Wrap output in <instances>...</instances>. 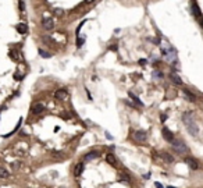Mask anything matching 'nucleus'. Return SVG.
Segmentation results:
<instances>
[{"label":"nucleus","instance_id":"nucleus-1","mask_svg":"<svg viewBox=\"0 0 203 188\" xmlns=\"http://www.w3.org/2000/svg\"><path fill=\"white\" fill-rule=\"evenodd\" d=\"M182 121L187 127L188 133L191 134L192 137H196L199 134V128H198V124L195 123V118H193V113L192 111H185L182 114Z\"/></svg>","mask_w":203,"mask_h":188},{"label":"nucleus","instance_id":"nucleus-2","mask_svg":"<svg viewBox=\"0 0 203 188\" xmlns=\"http://www.w3.org/2000/svg\"><path fill=\"white\" fill-rule=\"evenodd\" d=\"M171 145H172V149H174L177 153H180V155L188 152V146L185 145V142L181 141V139H174V141L171 142Z\"/></svg>","mask_w":203,"mask_h":188},{"label":"nucleus","instance_id":"nucleus-3","mask_svg":"<svg viewBox=\"0 0 203 188\" xmlns=\"http://www.w3.org/2000/svg\"><path fill=\"white\" fill-rule=\"evenodd\" d=\"M67 96H68L67 89H57V91L54 92V98L57 99V100H65Z\"/></svg>","mask_w":203,"mask_h":188},{"label":"nucleus","instance_id":"nucleus-4","mask_svg":"<svg viewBox=\"0 0 203 188\" xmlns=\"http://www.w3.org/2000/svg\"><path fill=\"white\" fill-rule=\"evenodd\" d=\"M192 14H193L198 20L202 21V13H200V8H199V6H198V3H196L195 0H192Z\"/></svg>","mask_w":203,"mask_h":188},{"label":"nucleus","instance_id":"nucleus-5","mask_svg":"<svg viewBox=\"0 0 203 188\" xmlns=\"http://www.w3.org/2000/svg\"><path fill=\"white\" fill-rule=\"evenodd\" d=\"M161 133H163V138H164V139H166V141L172 142V141H174V139H175V138H174V135H172V133H171V131H170V130H168V128H167V127H164V128H163V131H161Z\"/></svg>","mask_w":203,"mask_h":188},{"label":"nucleus","instance_id":"nucleus-6","mask_svg":"<svg viewBox=\"0 0 203 188\" xmlns=\"http://www.w3.org/2000/svg\"><path fill=\"white\" fill-rule=\"evenodd\" d=\"M135 139L139 142H145L148 139V134L145 133V131H142V130H139V131L135 133Z\"/></svg>","mask_w":203,"mask_h":188},{"label":"nucleus","instance_id":"nucleus-7","mask_svg":"<svg viewBox=\"0 0 203 188\" xmlns=\"http://www.w3.org/2000/svg\"><path fill=\"white\" fill-rule=\"evenodd\" d=\"M185 163L189 166V169H192V170H198L199 169V165H198V162H196L195 159H192V157H187L185 159Z\"/></svg>","mask_w":203,"mask_h":188},{"label":"nucleus","instance_id":"nucleus-8","mask_svg":"<svg viewBox=\"0 0 203 188\" xmlns=\"http://www.w3.org/2000/svg\"><path fill=\"white\" fill-rule=\"evenodd\" d=\"M42 25H43V28H45L46 31H50V29H53L54 23H53V20H52V18H45V20H43V23H42Z\"/></svg>","mask_w":203,"mask_h":188},{"label":"nucleus","instance_id":"nucleus-9","mask_svg":"<svg viewBox=\"0 0 203 188\" xmlns=\"http://www.w3.org/2000/svg\"><path fill=\"white\" fill-rule=\"evenodd\" d=\"M182 94L185 95V98H187L189 102H195V100H196V96L192 94L189 89H187V88H182Z\"/></svg>","mask_w":203,"mask_h":188},{"label":"nucleus","instance_id":"nucleus-10","mask_svg":"<svg viewBox=\"0 0 203 188\" xmlns=\"http://www.w3.org/2000/svg\"><path fill=\"white\" fill-rule=\"evenodd\" d=\"M43 110H45V105H43V103H36V105H33V107H32L33 114H40Z\"/></svg>","mask_w":203,"mask_h":188},{"label":"nucleus","instance_id":"nucleus-11","mask_svg":"<svg viewBox=\"0 0 203 188\" xmlns=\"http://www.w3.org/2000/svg\"><path fill=\"white\" fill-rule=\"evenodd\" d=\"M17 28V31H18V33H27V31H28V27H27V24H24V23H21V24H18L16 27Z\"/></svg>","mask_w":203,"mask_h":188},{"label":"nucleus","instance_id":"nucleus-12","mask_svg":"<svg viewBox=\"0 0 203 188\" xmlns=\"http://www.w3.org/2000/svg\"><path fill=\"white\" fill-rule=\"evenodd\" d=\"M97 156H99V153H97V152H89V153H86V155H85L84 160H85V162H89V160H92V159H96Z\"/></svg>","mask_w":203,"mask_h":188},{"label":"nucleus","instance_id":"nucleus-13","mask_svg":"<svg viewBox=\"0 0 203 188\" xmlns=\"http://www.w3.org/2000/svg\"><path fill=\"white\" fill-rule=\"evenodd\" d=\"M170 78H171V81L175 84V85H182V79H181L177 74H171V75H170Z\"/></svg>","mask_w":203,"mask_h":188},{"label":"nucleus","instance_id":"nucleus-14","mask_svg":"<svg viewBox=\"0 0 203 188\" xmlns=\"http://www.w3.org/2000/svg\"><path fill=\"white\" fill-rule=\"evenodd\" d=\"M161 157H163V159L166 160V162H167V163H172V162H174V157H172L170 153H167V152L161 153Z\"/></svg>","mask_w":203,"mask_h":188},{"label":"nucleus","instance_id":"nucleus-15","mask_svg":"<svg viewBox=\"0 0 203 188\" xmlns=\"http://www.w3.org/2000/svg\"><path fill=\"white\" fill-rule=\"evenodd\" d=\"M128 95H129V98H131V99H132V100H134V102H135V103H136V105H139L141 107H142V106H143V103L141 102V99H139L138 96H135V95H134L132 92H129V94H128Z\"/></svg>","mask_w":203,"mask_h":188},{"label":"nucleus","instance_id":"nucleus-16","mask_svg":"<svg viewBox=\"0 0 203 188\" xmlns=\"http://www.w3.org/2000/svg\"><path fill=\"white\" fill-rule=\"evenodd\" d=\"M82 170H84V165H82V163H78V165L75 166V172H74V174L78 177V176H81Z\"/></svg>","mask_w":203,"mask_h":188},{"label":"nucleus","instance_id":"nucleus-17","mask_svg":"<svg viewBox=\"0 0 203 188\" xmlns=\"http://www.w3.org/2000/svg\"><path fill=\"white\" fill-rule=\"evenodd\" d=\"M10 173L4 169V167H0V178H8Z\"/></svg>","mask_w":203,"mask_h":188},{"label":"nucleus","instance_id":"nucleus-18","mask_svg":"<svg viewBox=\"0 0 203 188\" xmlns=\"http://www.w3.org/2000/svg\"><path fill=\"white\" fill-rule=\"evenodd\" d=\"M106 160H107V163H110V165H116V156L111 155V153H109L106 156Z\"/></svg>","mask_w":203,"mask_h":188},{"label":"nucleus","instance_id":"nucleus-19","mask_svg":"<svg viewBox=\"0 0 203 188\" xmlns=\"http://www.w3.org/2000/svg\"><path fill=\"white\" fill-rule=\"evenodd\" d=\"M153 77H155V78L156 79H161L164 77V74L163 72H161V71H159V70H155L153 71Z\"/></svg>","mask_w":203,"mask_h":188},{"label":"nucleus","instance_id":"nucleus-20","mask_svg":"<svg viewBox=\"0 0 203 188\" xmlns=\"http://www.w3.org/2000/svg\"><path fill=\"white\" fill-rule=\"evenodd\" d=\"M39 55L42 56V57H45V59H49V57H50V53H47V52H45L43 49H39Z\"/></svg>","mask_w":203,"mask_h":188},{"label":"nucleus","instance_id":"nucleus-21","mask_svg":"<svg viewBox=\"0 0 203 188\" xmlns=\"http://www.w3.org/2000/svg\"><path fill=\"white\" fill-rule=\"evenodd\" d=\"M82 43H84V39H81V38H78V40H77V46L81 47L82 46Z\"/></svg>","mask_w":203,"mask_h":188},{"label":"nucleus","instance_id":"nucleus-22","mask_svg":"<svg viewBox=\"0 0 203 188\" xmlns=\"http://www.w3.org/2000/svg\"><path fill=\"white\" fill-rule=\"evenodd\" d=\"M24 8H25V6H24V0H20V10L24 11Z\"/></svg>","mask_w":203,"mask_h":188},{"label":"nucleus","instance_id":"nucleus-23","mask_svg":"<svg viewBox=\"0 0 203 188\" xmlns=\"http://www.w3.org/2000/svg\"><path fill=\"white\" fill-rule=\"evenodd\" d=\"M155 185H156V188H163V185L160 183H155Z\"/></svg>","mask_w":203,"mask_h":188},{"label":"nucleus","instance_id":"nucleus-24","mask_svg":"<svg viewBox=\"0 0 203 188\" xmlns=\"http://www.w3.org/2000/svg\"><path fill=\"white\" fill-rule=\"evenodd\" d=\"M56 14H57V16H61L63 11H61V10H56Z\"/></svg>","mask_w":203,"mask_h":188},{"label":"nucleus","instance_id":"nucleus-25","mask_svg":"<svg viewBox=\"0 0 203 188\" xmlns=\"http://www.w3.org/2000/svg\"><path fill=\"white\" fill-rule=\"evenodd\" d=\"M95 0H85V3L86 4H91V3H93Z\"/></svg>","mask_w":203,"mask_h":188},{"label":"nucleus","instance_id":"nucleus-26","mask_svg":"<svg viewBox=\"0 0 203 188\" xmlns=\"http://www.w3.org/2000/svg\"><path fill=\"white\" fill-rule=\"evenodd\" d=\"M139 64H146V60H139Z\"/></svg>","mask_w":203,"mask_h":188},{"label":"nucleus","instance_id":"nucleus-27","mask_svg":"<svg viewBox=\"0 0 203 188\" xmlns=\"http://www.w3.org/2000/svg\"><path fill=\"white\" fill-rule=\"evenodd\" d=\"M167 188H175V187H171V185H170V187H167Z\"/></svg>","mask_w":203,"mask_h":188}]
</instances>
